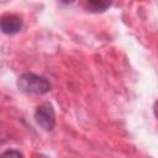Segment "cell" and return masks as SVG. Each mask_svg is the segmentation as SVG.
<instances>
[{
  "label": "cell",
  "instance_id": "cell-3",
  "mask_svg": "<svg viewBox=\"0 0 158 158\" xmlns=\"http://www.w3.org/2000/svg\"><path fill=\"white\" fill-rule=\"evenodd\" d=\"M22 28V19L17 15H5L0 19V30L5 35H15Z\"/></svg>",
  "mask_w": 158,
  "mask_h": 158
},
{
  "label": "cell",
  "instance_id": "cell-4",
  "mask_svg": "<svg viewBox=\"0 0 158 158\" xmlns=\"http://www.w3.org/2000/svg\"><path fill=\"white\" fill-rule=\"evenodd\" d=\"M110 5L111 2H107V1H88L86 2V7L91 12H102L107 7H110Z\"/></svg>",
  "mask_w": 158,
  "mask_h": 158
},
{
  "label": "cell",
  "instance_id": "cell-1",
  "mask_svg": "<svg viewBox=\"0 0 158 158\" xmlns=\"http://www.w3.org/2000/svg\"><path fill=\"white\" fill-rule=\"evenodd\" d=\"M17 88L20 91L31 95H43L51 90L49 81L33 73H23L17 79Z\"/></svg>",
  "mask_w": 158,
  "mask_h": 158
},
{
  "label": "cell",
  "instance_id": "cell-5",
  "mask_svg": "<svg viewBox=\"0 0 158 158\" xmlns=\"http://www.w3.org/2000/svg\"><path fill=\"white\" fill-rule=\"evenodd\" d=\"M0 158H23V156L16 149H9V151H5L0 156Z\"/></svg>",
  "mask_w": 158,
  "mask_h": 158
},
{
  "label": "cell",
  "instance_id": "cell-2",
  "mask_svg": "<svg viewBox=\"0 0 158 158\" xmlns=\"http://www.w3.org/2000/svg\"><path fill=\"white\" fill-rule=\"evenodd\" d=\"M35 120L43 130L51 131L56 125V114L49 102H43L35 111Z\"/></svg>",
  "mask_w": 158,
  "mask_h": 158
}]
</instances>
